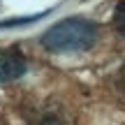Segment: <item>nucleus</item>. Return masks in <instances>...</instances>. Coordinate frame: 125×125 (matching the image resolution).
<instances>
[{
  "mask_svg": "<svg viewBox=\"0 0 125 125\" xmlns=\"http://www.w3.org/2000/svg\"><path fill=\"white\" fill-rule=\"evenodd\" d=\"M42 46L51 53H72V51H88L97 42V26L90 19L70 16L51 26L40 37Z\"/></svg>",
  "mask_w": 125,
  "mask_h": 125,
  "instance_id": "f257e3e1",
  "label": "nucleus"
},
{
  "mask_svg": "<svg viewBox=\"0 0 125 125\" xmlns=\"http://www.w3.org/2000/svg\"><path fill=\"white\" fill-rule=\"evenodd\" d=\"M28 62L26 56L19 49H5L0 51V83H9V81H16L26 74Z\"/></svg>",
  "mask_w": 125,
  "mask_h": 125,
  "instance_id": "f03ea898",
  "label": "nucleus"
},
{
  "mask_svg": "<svg viewBox=\"0 0 125 125\" xmlns=\"http://www.w3.org/2000/svg\"><path fill=\"white\" fill-rule=\"evenodd\" d=\"M114 28L121 37H125V2H118L114 9Z\"/></svg>",
  "mask_w": 125,
  "mask_h": 125,
  "instance_id": "7ed1b4c3",
  "label": "nucleus"
},
{
  "mask_svg": "<svg viewBox=\"0 0 125 125\" xmlns=\"http://www.w3.org/2000/svg\"><path fill=\"white\" fill-rule=\"evenodd\" d=\"M46 12L37 14V16H26V19H7V21H0V28H9V26H23V23H32L37 19H44Z\"/></svg>",
  "mask_w": 125,
  "mask_h": 125,
  "instance_id": "20e7f679",
  "label": "nucleus"
},
{
  "mask_svg": "<svg viewBox=\"0 0 125 125\" xmlns=\"http://www.w3.org/2000/svg\"><path fill=\"white\" fill-rule=\"evenodd\" d=\"M37 125H65V123H62V118L56 116V114H44V116L37 121Z\"/></svg>",
  "mask_w": 125,
  "mask_h": 125,
  "instance_id": "39448f33",
  "label": "nucleus"
},
{
  "mask_svg": "<svg viewBox=\"0 0 125 125\" xmlns=\"http://www.w3.org/2000/svg\"><path fill=\"white\" fill-rule=\"evenodd\" d=\"M116 90H118V95L125 100V65L121 67V72H118V76H116Z\"/></svg>",
  "mask_w": 125,
  "mask_h": 125,
  "instance_id": "423d86ee",
  "label": "nucleus"
}]
</instances>
